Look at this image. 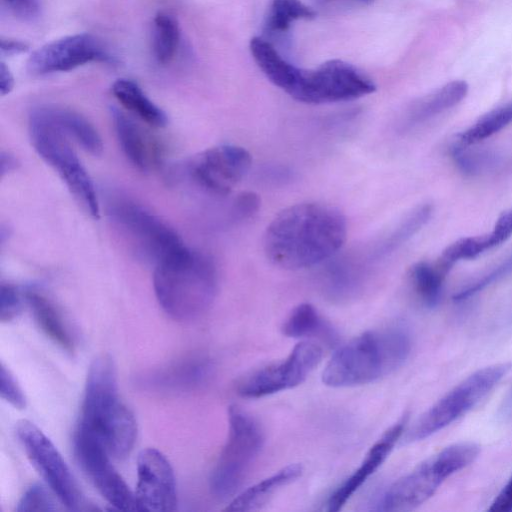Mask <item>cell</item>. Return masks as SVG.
Listing matches in <instances>:
<instances>
[{"label":"cell","mask_w":512,"mask_h":512,"mask_svg":"<svg viewBox=\"0 0 512 512\" xmlns=\"http://www.w3.org/2000/svg\"><path fill=\"white\" fill-rule=\"evenodd\" d=\"M10 9L23 19H33L39 13L38 0H4Z\"/></svg>","instance_id":"cell-39"},{"label":"cell","mask_w":512,"mask_h":512,"mask_svg":"<svg viewBox=\"0 0 512 512\" xmlns=\"http://www.w3.org/2000/svg\"><path fill=\"white\" fill-rule=\"evenodd\" d=\"M432 214V206L424 204L404 217L388 233L381 236L366 254L367 259L362 260L365 263H374L397 250L401 245L415 235L429 220Z\"/></svg>","instance_id":"cell-22"},{"label":"cell","mask_w":512,"mask_h":512,"mask_svg":"<svg viewBox=\"0 0 512 512\" xmlns=\"http://www.w3.org/2000/svg\"><path fill=\"white\" fill-rule=\"evenodd\" d=\"M0 386V394L4 400L17 409L25 408V395L13 374L4 366L3 363L0 368Z\"/></svg>","instance_id":"cell-35"},{"label":"cell","mask_w":512,"mask_h":512,"mask_svg":"<svg viewBox=\"0 0 512 512\" xmlns=\"http://www.w3.org/2000/svg\"><path fill=\"white\" fill-rule=\"evenodd\" d=\"M217 284L213 261L186 246L155 265L153 285L157 301L176 321H191L203 315L215 299Z\"/></svg>","instance_id":"cell-3"},{"label":"cell","mask_w":512,"mask_h":512,"mask_svg":"<svg viewBox=\"0 0 512 512\" xmlns=\"http://www.w3.org/2000/svg\"><path fill=\"white\" fill-rule=\"evenodd\" d=\"M411 350V335L403 326L368 330L334 353L322 372V382L334 388L375 382L400 368Z\"/></svg>","instance_id":"cell-2"},{"label":"cell","mask_w":512,"mask_h":512,"mask_svg":"<svg viewBox=\"0 0 512 512\" xmlns=\"http://www.w3.org/2000/svg\"><path fill=\"white\" fill-rule=\"evenodd\" d=\"M500 413L503 418L512 416V389L507 394L504 399L502 406L500 408Z\"/></svg>","instance_id":"cell-43"},{"label":"cell","mask_w":512,"mask_h":512,"mask_svg":"<svg viewBox=\"0 0 512 512\" xmlns=\"http://www.w3.org/2000/svg\"><path fill=\"white\" fill-rule=\"evenodd\" d=\"M322 356L319 344L301 341L284 360L244 376L237 384V393L245 398H261L292 389L306 380Z\"/></svg>","instance_id":"cell-12"},{"label":"cell","mask_w":512,"mask_h":512,"mask_svg":"<svg viewBox=\"0 0 512 512\" xmlns=\"http://www.w3.org/2000/svg\"><path fill=\"white\" fill-rule=\"evenodd\" d=\"M511 363L492 364L473 372L428 410L406 435L408 442L420 441L441 431L475 407L508 374Z\"/></svg>","instance_id":"cell-8"},{"label":"cell","mask_w":512,"mask_h":512,"mask_svg":"<svg viewBox=\"0 0 512 512\" xmlns=\"http://www.w3.org/2000/svg\"><path fill=\"white\" fill-rule=\"evenodd\" d=\"M302 471V466L298 463L285 466L273 475L242 491L224 510L253 511L260 509L282 487L298 479Z\"/></svg>","instance_id":"cell-21"},{"label":"cell","mask_w":512,"mask_h":512,"mask_svg":"<svg viewBox=\"0 0 512 512\" xmlns=\"http://www.w3.org/2000/svg\"><path fill=\"white\" fill-rule=\"evenodd\" d=\"M488 510L492 512H512V475Z\"/></svg>","instance_id":"cell-40"},{"label":"cell","mask_w":512,"mask_h":512,"mask_svg":"<svg viewBox=\"0 0 512 512\" xmlns=\"http://www.w3.org/2000/svg\"><path fill=\"white\" fill-rule=\"evenodd\" d=\"M468 88L466 81L453 80L416 101L400 122V130H407L454 107L466 97Z\"/></svg>","instance_id":"cell-20"},{"label":"cell","mask_w":512,"mask_h":512,"mask_svg":"<svg viewBox=\"0 0 512 512\" xmlns=\"http://www.w3.org/2000/svg\"><path fill=\"white\" fill-rule=\"evenodd\" d=\"M493 247L494 245L489 233L460 238L443 250L438 261L451 269L456 262L474 259Z\"/></svg>","instance_id":"cell-32"},{"label":"cell","mask_w":512,"mask_h":512,"mask_svg":"<svg viewBox=\"0 0 512 512\" xmlns=\"http://www.w3.org/2000/svg\"><path fill=\"white\" fill-rule=\"evenodd\" d=\"M250 51L265 76L288 94L301 69L286 61L269 41L261 37L251 39Z\"/></svg>","instance_id":"cell-23"},{"label":"cell","mask_w":512,"mask_h":512,"mask_svg":"<svg viewBox=\"0 0 512 512\" xmlns=\"http://www.w3.org/2000/svg\"><path fill=\"white\" fill-rule=\"evenodd\" d=\"M479 452V446L473 442L449 445L395 481L383 494L377 509L409 511L419 507L447 478L470 465Z\"/></svg>","instance_id":"cell-6"},{"label":"cell","mask_w":512,"mask_h":512,"mask_svg":"<svg viewBox=\"0 0 512 512\" xmlns=\"http://www.w3.org/2000/svg\"><path fill=\"white\" fill-rule=\"evenodd\" d=\"M512 123V102L497 107L478 119L474 125L461 133L463 145L477 144Z\"/></svg>","instance_id":"cell-31"},{"label":"cell","mask_w":512,"mask_h":512,"mask_svg":"<svg viewBox=\"0 0 512 512\" xmlns=\"http://www.w3.org/2000/svg\"><path fill=\"white\" fill-rule=\"evenodd\" d=\"M57 510L50 493L40 484L31 485L18 502L16 511H55Z\"/></svg>","instance_id":"cell-33"},{"label":"cell","mask_w":512,"mask_h":512,"mask_svg":"<svg viewBox=\"0 0 512 512\" xmlns=\"http://www.w3.org/2000/svg\"><path fill=\"white\" fill-rule=\"evenodd\" d=\"M250 166L251 155L245 148L223 144L196 156L190 165V175L207 192L225 196L246 176Z\"/></svg>","instance_id":"cell-14"},{"label":"cell","mask_w":512,"mask_h":512,"mask_svg":"<svg viewBox=\"0 0 512 512\" xmlns=\"http://www.w3.org/2000/svg\"><path fill=\"white\" fill-rule=\"evenodd\" d=\"M228 426L226 443L210 477V490L221 500L237 493L264 443L259 422L237 405L228 409Z\"/></svg>","instance_id":"cell-7"},{"label":"cell","mask_w":512,"mask_h":512,"mask_svg":"<svg viewBox=\"0 0 512 512\" xmlns=\"http://www.w3.org/2000/svg\"><path fill=\"white\" fill-rule=\"evenodd\" d=\"M406 423L407 416L404 415L389 427L372 445L359 467L329 497L327 502L328 511H339L351 496L382 465L400 439Z\"/></svg>","instance_id":"cell-17"},{"label":"cell","mask_w":512,"mask_h":512,"mask_svg":"<svg viewBox=\"0 0 512 512\" xmlns=\"http://www.w3.org/2000/svg\"><path fill=\"white\" fill-rule=\"evenodd\" d=\"M73 444L78 463L102 497L117 510H137L135 495L112 465L100 439L77 426Z\"/></svg>","instance_id":"cell-13"},{"label":"cell","mask_w":512,"mask_h":512,"mask_svg":"<svg viewBox=\"0 0 512 512\" xmlns=\"http://www.w3.org/2000/svg\"><path fill=\"white\" fill-rule=\"evenodd\" d=\"M29 49L28 45L22 41L1 39V53L2 55H15L26 52Z\"/></svg>","instance_id":"cell-41"},{"label":"cell","mask_w":512,"mask_h":512,"mask_svg":"<svg viewBox=\"0 0 512 512\" xmlns=\"http://www.w3.org/2000/svg\"><path fill=\"white\" fill-rule=\"evenodd\" d=\"M315 14L301 0H272L265 20V31L270 34L286 32L295 20L310 19Z\"/></svg>","instance_id":"cell-30"},{"label":"cell","mask_w":512,"mask_h":512,"mask_svg":"<svg viewBox=\"0 0 512 512\" xmlns=\"http://www.w3.org/2000/svg\"><path fill=\"white\" fill-rule=\"evenodd\" d=\"M375 90L374 82L353 65L329 60L314 70L301 69L288 94L303 103L324 104L357 99Z\"/></svg>","instance_id":"cell-9"},{"label":"cell","mask_w":512,"mask_h":512,"mask_svg":"<svg viewBox=\"0 0 512 512\" xmlns=\"http://www.w3.org/2000/svg\"><path fill=\"white\" fill-rule=\"evenodd\" d=\"M116 376L109 356L101 355L92 362L77 426L100 439L111 457L124 459L134 447L137 424L131 410L119 398Z\"/></svg>","instance_id":"cell-4"},{"label":"cell","mask_w":512,"mask_h":512,"mask_svg":"<svg viewBox=\"0 0 512 512\" xmlns=\"http://www.w3.org/2000/svg\"><path fill=\"white\" fill-rule=\"evenodd\" d=\"M260 207V199L254 192L239 194L233 203L232 212L236 219L245 220L257 213Z\"/></svg>","instance_id":"cell-37"},{"label":"cell","mask_w":512,"mask_h":512,"mask_svg":"<svg viewBox=\"0 0 512 512\" xmlns=\"http://www.w3.org/2000/svg\"><path fill=\"white\" fill-rule=\"evenodd\" d=\"M347 222L328 204L304 202L278 213L267 226L263 249L277 267L297 270L334 257L345 243Z\"/></svg>","instance_id":"cell-1"},{"label":"cell","mask_w":512,"mask_h":512,"mask_svg":"<svg viewBox=\"0 0 512 512\" xmlns=\"http://www.w3.org/2000/svg\"><path fill=\"white\" fill-rule=\"evenodd\" d=\"M29 135L38 155L57 172L82 208L91 217L99 218L100 207L94 183L73 149L70 138L54 119L50 106L31 112Z\"/></svg>","instance_id":"cell-5"},{"label":"cell","mask_w":512,"mask_h":512,"mask_svg":"<svg viewBox=\"0 0 512 512\" xmlns=\"http://www.w3.org/2000/svg\"><path fill=\"white\" fill-rule=\"evenodd\" d=\"M452 158L459 169L467 174L479 173L487 162L491 161L489 154L465 151L463 147H455L452 151Z\"/></svg>","instance_id":"cell-36"},{"label":"cell","mask_w":512,"mask_h":512,"mask_svg":"<svg viewBox=\"0 0 512 512\" xmlns=\"http://www.w3.org/2000/svg\"><path fill=\"white\" fill-rule=\"evenodd\" d=\"M180 39L176 20L168 13L159 12L153 22V54L156 61L166 65L172 61Z\"/></svg>","instance_id":"cell-29"},{"label":"cell","mask_w":512,"mask_h":512,"mask_svg":"<svg viewBox=\"0 0 512 512\" xmlns=\"http://www.w3.org/2000/svg\"><path fill=\"white\" fill-rule=\"evenodd\" d=\"M212 373L213 364L208 358L192 357L142 376L138 385L155 391H189L204 385Z\"/></svg>","instance_id":"cell-18"},{"label":"cell","mask_w":512,"mask_h":512,"mask_svg":"<svg viewBox=\"0 0 512 512\" xmlns=\"http://www.w3.org/2000/svg\"><path fill=\"white\" fill-rule=\"evenodd\" d=\"M108 214L136 251L155 265L184 246L172 228L131 200H113Z\"/></svg>","instance_id":"cell-10"},{"label":"cell","mask_w":512,"mask_h":512,"mask_svg":"<svg viewBox=\"0 0 512 512\" xmlns=\"http://www.w3.org/2000/svg\"><path fill=\"white\" fill-rule=\"evenodd\" d=\"M52 115L58 125L85 151L92 155H100L103 150L102 139L95 127L79 113L55 106H50Z\"/></svg>","instance_id":"cell-26"},{"label":"cell","mask_w":512,"mask_h":512,"mask_svg":"<svg viewBox=\"0 0 512 512\" xmlns=\"http://www.w3.org/2000/svg\"><path fill=\"white\" fill-rule=\"evenodd\" d=\"M111 112L118 142L127 159L141 171L154 168L161 157L154 137L123 111L113 108Z\"/></svg>","instance_id":"cell-19"},{"label":"cell","mask_w":512,"mask_h":512,"mask_svg":"<svg viewBox=\"0 0 512 512\" xmlns=\"http://www.w3.org/2000/svg\"><path fill=\"white\" fill-rule=\"evenodd\" d=\"M26 299L33 317L43 333L63 350L73 352V338L54 303L34 289L26 292Z\"/></svg>","instance_id":"cell-24"},{"label":"cell","mask_w":512,"mask_h":512,"mask_svg":"<svg viewBox=\"0 0 512 512\" xmlns=\"http://www.w3.org/2000/svg\"><path fill=\"white\" fill-rule=\"evenodd\" d=\"M362 1H368V0H362Z\"/></svg>","instance_id":"cell-44"},{"label":"cell","mask_w":512,"mask_h":512,"mask_svg":"<svg viewBox=\"0 0 512 512\" xmlns=\"http://www.w3.org/2000/svg\"><path fill=\"white\" fill-rule=\"evenodd\" d=\"M22 310L21 295L17 287L10 283H2L0 288V320L10 322Z\"/></svg>","instance_id":"cell-34"},{"label":"cell","mask_w":512,"mask_h":512,"mask_svg":"<svg viewBox=\"0 0 512 512\" xmlns=\"http://www.w3.org/2000/svg\"><path fill=\"white\" fill-rule=\"evenodd\" d=\"M113 59L92 35L82 33L62 37L35 50L27 61L32 74L65 72L89 62Z\"/></svg>","instance_id":"cell-16"},{"label":"cell","mask_w":512,"mask_h":512,"mask_svg":"<svg viewBox=\"0 0 512 512\" xmlns=\"http://www.w3.org/2000/svg\"><path fill=\"white\" fill-rule=\"evenodd\" d=\"M135 495L138 511L169 512L177 508L173 468L157 449H143L137 458Z\"/></svg>","instance_id":"cell-15"},{"label":"cell","mask_w":512,"mask_h":512,"mask_svg":"<svg viewBox=\"0 0 512 512\" xmlns=\"http://www.w3.org/2000/svg\"><path fill=\"white\" fill-rule=\"evenodd\" d=\"M494 247L506 242L512 236V209L503 211L489 233Z\"/></svg>","instance_id":"cell-38"},{"label":"cell","mask_w":512,"mask_h":512,"mask_svg":"<svg viewBox=\"0 0 512 512\" xmlns=\"http://www.w3.org/2000/svg\"><path fill=\"white\" fill-rule=\"evenodd\" d=\"M14 86V79L13 76L8 69V67L5 65V63L1 62L0 65V90L1 95H6L10 93V91L13 89Z\"/></svg>","instance_id":"cell-42"},{"label":"cell","mask_w":512,"mask_h":512,"mask_svg":"<svg viewBox=\"0 0 512 512\" xmlns=\"http://www.w3.org/2000/svg\"><path fill=\"white\" fill-rule=\"evenodd\" d=\"M283 335L290 338L319 337L333 340L332 330L310 303L296 306L281 327Z\"/></svg>","instance_id":"cell-27"},{"label":"cell","mask_w":512,"mask_h":512,"mask_svg":"<svg viewBox=\"0 0 512 512\" xmlns=\"http://www.w3.org/2000/svg\"><path fill=\"white\" fill-rule=\"evenodd\" d=\"M16 435L29 461L58 500L69 510L82 509L79 486L51 440L28 420L17 422Z\"/></svg>","instance_id":"cell-11"},{"label":"cell","mask_w":512,"mask_h":512,"mask_svg":"<svg viewBox=\"0 0 512 512\" xmlns=\"http://www.w3.org/2000/svg\"><path fill=\"white\" fill-rule=\"evenodd\" d=\"M448 272L438 261L434 264L420 261L410 268L409 278L413 290L425 306L432 308L439 303Z\"/></svg>","instance_id":"cell-28"},{"label":"cell","mask_w":512,"mask_h":512,"mask_svg":"<svg viewBox=\"0 0 512 512\" xmlns=\"http://www.w3.org/2000/svg\"><path fill=\"white\" fill-rule=\"evenodd\" d=\"M112 93L125 109L149 126L160 128L167 125L166 113L134 81L123 78L116 80L112 85Z\"/></svg>","instance_id":"cell-25"}]
</instances>
